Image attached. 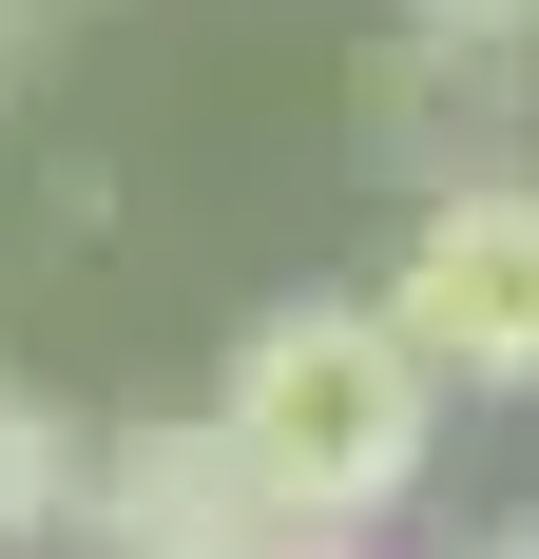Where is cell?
I'll return each instance as SVG.
<instances>
[{"label": "cell", "instance_id": "cell-1", "mask_svg": "<svg viewBox=\"0 0 539 559\" xmlns=\"http://www.w3.org/2000/svg\"><path fill=\"white\" fill-rule=\"evenodd\" d=\"M213 444L251 463L270 521L367 540L385 502H424L443 386H424V347L385 329L367 289H289V309H251V329H231V367H213Z\"/></svg>", "mask_w": 539, "mask_h": 559}, {"label": "cell", "instance_id": "cell-2", "mask_svg": "<svg viewBox=\"0 0 539 559\" xmlns=\"http://www.w3.org/2000/svg\"><path fill=\"white\" fill-rule=\"evenodd\" d=\"M367 309L424 347L443 405H539V174L520 155L424 174V213H405V251H385Z\"/></svg>", "mask_w": 539, "mask_h": 559}, {"label": "cell", "instance_id": "cell-3", "mask_svg": "<svg viewBox=\"0 0 539 559\" xmlns=\"http://www.w3.org/2000/svg\"><path fill=\"white\" fill-rule=\"evenodd\" d=\"M251 521H270V502H251V463L213 444V405L77 444V540H97V559H231Z\"/></svg>", "mask_w": 539, "mask_h": 559}, {"label": "cell", "instance_id": "cell-4", "mask_svg": "<svg viewBox=\"0 0 539 559\" xmlns=\"http://www.w3.org/2000/svg\"><path fill=\"white\" fill-rule=\"evenodd\" d=\"M20 540H77V425L39 386H0V559Z\"/></svg>", "mask_w": 539, "mask_h": 559}, {"label": "cell", "instance_id": "cell-5", "mask_svg": "<svg viewBox=\"0 0 539 559\" xmlns=\"http://www.w3.org/2000/svg\"><path fill=\"white\" fill-rule=\"evenodd\" d=\"M231 559H367V540H309V521H251Z\"/></svg>", "mask_w": 539, "mask_h": 559}, {"label": "cell", "instance_id": "cell-6", "mask_svg": "<svg viewBox=\"0 0 539 559\" xmlns=\"http://www.w3.org/2000/svg\"><path fill=\"white\" fill-rule=\"evenodd\" d=\"M20 58H39V0H0V97H20Z\"/></svg>", "mask_w": 539, "mask_h": 559}, {"label": "cell", "instance_id": "cell-7", "mask_svg": "<svg viewBox=\"0 0 539 559\" xmlns=\"http://www.w3.org/2000/svg\"><path fill=\"white\" fill-rule=\"evenodd\" d=\"M443 559H520V540H443Z\"/></svg>", "mask_w": 539, "mask_h": 559}, {"label": "cell", "instance_id": "cell-8", "mask_svg": "<svg viewBox=\"0 0 539 559\" xmlns=\"http://www.w3.org/2000/svg\"><path fill=\"white\" fill-rule=\"evenodd\" d=\"M58 20H97V0H58Z\"/></svg>", "mask_w": 539, "mask_h": 559}, {"label": "cell", "instance_id": "cell-9", "mask_svg": "<svg viewBox=\"0 0 539 559\" xmlns=\"http://www.w3.org/2000/svg\"><path fill=\"white\" fill-rule=\"evenodd\" d=\"M520 559H539V521H520Z\"/></svg>", "mask_w": 539, "mask_h": 559}]
</instances>
